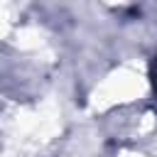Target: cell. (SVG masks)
I'll list each match as a JSON object with an SVG mask.
<instances>
[{
    "instance_id": "6da1fadb",
    "label": "cell",
    "mask_w": 157,
    "mask_h": 157,
    "mask_svg": "<svg viewBox=\"0 0 157 157\" xmlns=\"http://www.w3.org/2000/svg\"><path fill=\"white\" fill-rule=\"evenodd\" d=\"M155 86H157V61H155Z\"/></svg>"
}]
</instances>
